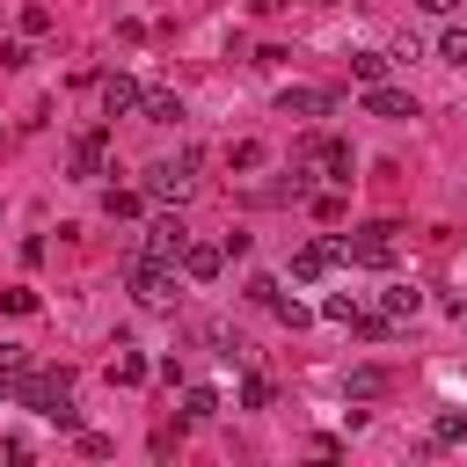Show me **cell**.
<instances>
[{"label":"cell","mask_w":467,"mask_h":467,"mask_svg":"<svg viewBox=\"0 0 467 467\" xmlns=\"http://www.w3.org/2000/svg\"><path fill=\"white\" fill-rule=\"evenodd\" d=\"M219 263H226V248H212V241H182V277H190V285H212Z\"/></svg>","instance_id":"obj_8"},{"label":"cell","mask_w":467,"mask_h":467,"mask_svg":"<svg viewBox=\"0 0 467 467\" xmlns=\"http://www.w3.org/2000/svg\"><path fill=\"white\" fill-rule=\"evenodd\" d=\"M124 285H131V299L153 306V314L182 299V292H175V263H153V255H139V248H131V263H124Z\"/></svg>","instance_id":"obj_1"},{"label":"cell","mask_w":467,"mask_h":467,"mask_svg":"<svg viewBox=\"0 0 467 467\" xmlns=\"http://www.w3.org/2000/svg\"><path fill=\"white\" fill-rule=\"evenodd\" d=\"M102 153H109V139H102V131H80L66 161H73V175H102Z\"/></svg>","instance_id":"obj_11"},{"label":"cell","mask_w":467,"mask_h":467,"mask_svg":"<svg viewBox=\"0 0 467 467\" xmlns=\"http://www.w3.org/2000/svg\"><path fill=\"white\" fill-rule=\"evenodd\" d=\"M270 306H277V321H285V328H306V321H314V314H306V306H299V299H285V292H277V299H270Z\"/></svg>","instance_id":"obj_22"},{"label":"cell","mask_w":467,"mask_h":467,"mask_svg":"<svg viewBox=\"0 0 467 467\" xmlns=\"http://www.w3.org/2000/svg\"><path fill=\"white\" fill-rule=\"evenodd\" d=\"M190 190H197V161H190V153H175V161H153V168H146V197L182 204Z\"/></svg>","instance_id":"obj_2"},{"label":"cell","mask_w":467,"mask_h":467,"mask_svg":"<svg viewBox=\"0 0 467 467\" xmlns=\"http://www.w3.org/2000/svg\"><path fill=\"white\" fill-rule=\"evenodd\" d=\"M139 95H146V88H139L131 73H109V80H102V109H109V117H124V109H139Z\"/></svg>","instance_id":"obj_10"},{"label":"cell","mask_w":467,"mask_h":467,"mask_svg":"<svg viewBox=\"0 0 467 467\" xmlns=\"http://www.w3.org/2000/svg\"><path fill=\"white\" fill-rule=\"evenodd\" d=\"M416 7H423V15H452L460 0H416Z\"/></svg>","instance_id":"obj_24"},{"label":"cell","mask_w":467,"mask_h":467,"mask_svg":"<svg viewBox=\"0 0 467 467\" xmlns=\"http://www.w3.org/2000/svg\"><path fill=\"white\" fill-rule=\"evenodd\" d=\"M277 109H285V117H328V109H336V95H328V88H306V80H292V88L277 95Z\"/></svg>","instance_id":"obj_7"},{"label":"cell","mask_w":467,"mask_h":467,"mask_svg":"<svg viewBox=\"0 0 467 467\" xmlns=\"http://www.w3.org/2000/svg\"><path fill=\"white\" fill-rule=\"evenodd\" d=\"M336 263H343V241H306V248H292V277H299V285L328 277Z\"/></svg>","instance_id":"obj_5"},{"label":"cell","mask_w":467,"mask_h":467,"mask_svg":"<svg viewBox=\"0 0 467 467\" xmlns=\"http://www.w3.org/2000/svg\"><path fill=\"white\" fill-rule=\"evenodd\" d=\"M343 263L387 270V263H394V226H358V234H343Z\"/></svg>","instance_id":"obj_4"},{"label":"cell","mask_w":467,"mask_h":467,"mask_svg":"<svg viewBox=\"0 0 467 467\" xmlns=\"http://www.w3.org/2000/svg\"><path fill=\"white\" fill-rule=\"evenodd\" d=\"M182 241H190L182 212H161V219H146V234H139V255H153V263H182Z\"/></svg>","instance_id":"obj_3"},{"label":"cell","mask_w":467,"mask_h":467,"mask_svg":"<svg viewBox=\"0 0 467 467\" xmlns=\"http://www.w3.org/2000/svg\"><path fill=\"white\" fill-rule=\"evenodd\" d=\"M263 401H270V379L248 372V379H241V409H263Z\"/></svg>","instance_id":"obj_23"},{"label":"cell","mask_w":467,"mask_h":467,"mask_svg":"<svg viewBox=\"0 0 467 467\" xmlns=\"http://www.w3.org/2000/svg\"><path fill=\"white\" fill-rule=\"evenodd\" d=\"M314 168H321L336 190H350V168H358V161H350V146H343V139H321V146H314Z\"/></svg>","instance_id":"obj_9"},{"label":"cell","mask_w":467,"mask_h":467,"mask_svg":"<svg viewBox=\"0 0 467 467\" xmlns=\"http://www.w3.org/2000/svg\"><path fill=\"white\" fill-rule=\"evenodd\" d=\"M139 109H146V124H175V117H182V102H175L168 88H153V95H139Z\"/></svg>","instance_id":"obj_15"},{"label":"cell","mask_w":467,"mask_h":467,"mask_svg":"<svg viewBox=\"0 0 467 467\" xmlns=\"http://www.w3.org/2000/svg\"><path fill=\"white\" fill-rule=\"evenodd\" d=\"M102 212L109 219H139V190H102Z\"/></svg>","instance_id":"obj_19"},{"label":"cell","mask_w":467,"mask_h":467,"mask_svg":"<svg viewBox=\"0 0 467 467\" xmlns=\"http://www.w3.org/2000/svg\"><path fill=\"white\" fill-rule=\"evenodd\" d=\"M387 387H394V379H387L379 365H358V372H343V394H350V401H379Z\"/></svg>","instance_id":"obj_12"},{"label":"cell","mask_w":467,"mask_h":467,"mask_svg":"<svg viewBox=\"0 0 467 467\" xmlns=\"http://www.w3.org/2000/svg\"><path fill=\"white\" fill-rule=\"evenodd\" d=\"M350 73L372 88V80H387V51H350Z\"/></svg>","instance_id":"obj_17"},{"label":"cell","mask_w":467,"mask_h":467,"mask_svg":"<svg viewBox=\"0 0 467 467\" xmlns=\"http://www.w3.org/2000/svg\"><path fill=\"white\" fill-rule=\"evenodd\" d=\"M226 161L248 175V168H263V146H255V139H234V153H226Z\"/></svg>","instance_id":"obj_20"},{"label":"cell","mask_w":467,"mask_h":467,"mask_svg":"<svg viewBox=\"0 0 467 467\" xmlns=\"http://www.w3.org/2000/svg\"><path fill=\"white\" fill-rule=\"evenodd\" d=\"M146 372H153V365H146L139 350H117V358H109V379H117V387H146Z\"/></svg>","instance_id":"obj_14"},{"label":"cell","mask_w":467,"mask_h":467,"mask_svg":"<svg viewBox=\"0 0 467 467\" xmlns=\"http://www.w3.org/2000/svg\"><path fill=\"white\" fill-rule=\"evenodd\" d=\"M212 409H219L212 387H182V423H212Z\"/></svg>","instance_id":"obj_16"},{"label":"cell","mask_w":467,"mask_h":467,"mask_svg":"<svg viewBox=\"0 0 467 467\" xmlns=\"http://www.w3.org/2000/svg\"><path fill=\"white\" fill-rule=\"evenodd\" d=\"M365 109H372V117H387V124H401V117H416V95H409V88H394V80H372V88H365Z\"/></svg>","instance_id":"obj_6"},{"label":"cell","mask_w":467,"mask_h":467,"mask_svg":"<svg viewBox=\"0 0 467 467\" xmlns=\"http://www.w3.org/2000/svg\"><path fill=\"white\" fill-rule=\"evenodd\" d=\"M0 306H7V314H36V292H29V285H7Z\"/></svg>","instance_id":"obj_21"},{"label":"cell","mask_w":467,"mask_h":467,"mask_svg":"<svg viewBox=\"0 0 467 467\" xmlns=\"http://www.w3.org/2000/svg\"><path fill=\"white\" fill-rule=\"evenodd\" d=\"M379 306H387L394 321H416V306H423V292H416V285H387V292H379Z\"/></svg>","instance_id":"obj_13"},{"label":"cell","mask_w":467,"mask_h":467,"mask_svg":"<svg viewBox=\"0 0 467 467\" xmlns=\"http://www.w3.org/2000/svg\"><path fill=\"white\" fill-rule=\"evenodd\" d=\"M438 58H445V66H467V22H452V29L438 36Z\"/></svg>","instance_id":"obj_18"}]
</instances>
